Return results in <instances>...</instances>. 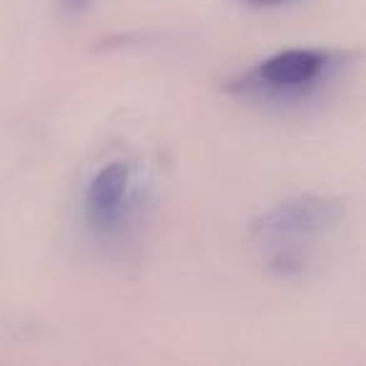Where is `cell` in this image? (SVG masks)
<instances>
[{"instance_id":"cell-2","label":"cell","mask_w":366,"mask_h":366,"mask_svg":"<svg viewBox=\"0 0 366 366\" xmlns=\"http://www.w3.org/2000/svg\"><path fill=\"white\" fill-rule=\"evenodd\" d=\"M131 183V166L113 161L96 173L88 186V216L96 229H113L123 219V199Z\"/></svg>"},{"instance_id":"cell-5","label":"cell","mask_w":366,"mask_h":366,"mask_svg":"<svg viewBox=\"0 0 366 366\" xmlns=\"http://www.w3.org/2000/svg\"><path fill=\"white\" fill-rule=\"evenodd\" d=\"M254 6H281V3H289V0H249Z\"/></svg>"},{"instance_id":"cell-1","label":"cell","mask_w":366,"mask_h":366,"mask_svg":"<svg viewBox=\"0 0 366 366\" xmlns=\"http://www.w3.org/2000/svg\"><path fill=\"white\" fill-rule=\"evenodd\" d=\"M344 216V206L321 196H299L286 204L264 211L254 221V231L274 239H294V236L324 234L326 229L336 226Z\"/></svg>"},{"instance_id":"cell-4","label":"cell","mask_w":366,"mask_h":366,"mask_svg":"<svg viewBox=\"0 0 366 366\" xmlns=\"http://www.w3.org/2000/svg\"><path fill=\"white\" fill-rule=\"evenodd\" d=\"M63 3H66V11H83V8L88 6V0H63Z\"/></svg>"},{"instance_id":"cell-3","label":"cell","mask_w":366,"mask_h":366,"mask_svg":"<svg viewBox=\"0 0 366 366\" xmlns=\"http://www.w3.org/2000/svg\"><path fill=\"white\" fill-rule=\"evenodd\" d=\"M326 66V56L319 51H296L276 53L274 58L264 61L259 66V81L274 91H301L309 86Z\"/></svg>"}]
</instances>
